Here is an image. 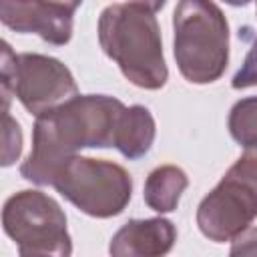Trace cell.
<instances>
[{"instance_id": "4fadbf2b", "label": "cell", "mask_w": 257, "mask_h": 257, "mask_svg": "<svg viewBox=\"0 0 257 257\" xmlns=\"http://www.w3.org/2000/svg\"><path fill=\"white\" fill-rule=\"evenodd\" d=\"M4 112V131H2V139H4V147H2V165L8 167L12 165L20 151H22V133H20V126L18 122L10 116L8 110H2Z\"/></svg>"}, {"instance_id": "7c38bea8", "label": "cell", "mask_w": 257, "mask_h": 257, "mask_svg": "<svg viewBox=\"0 0 257 257\" xmlns=\"http://www.w3.org/2000/svg\"><path fill=\"white\" fill-rule=\"evenodd\" d=\"M231 137L245 149L257 147V96L239 100L229 114Z\"/></svg>"}, {"instance_id": "7a4b0ae2", "label": "cell", "mask_w": 257, "mask_h": 257, "mask_svg": "<svg viewBox=\"0 0 257 257\" xmlns=\"http://www.w3.org/2000/svg\"><path fill=\"white\" fill-rule=\"evenodd\" d=\"M98 42L120 72L147 90L163 88L169 76L163 42L153 10L139 4H112L98 18Z\"/></svg>"}, {"instance_id": "52a82bcc", "label": "cell", "mask_w": 257, "mask_h": 257, "mask_svg": "<svg viewBox=\"0 0 257 257\" xmlns=\"http://www.w3.org/2000/svg\"><path fill=\"white\" fill-rule=\"evenodd\" d=\"M10 92L18 96L22 106L40 114L78 94L70 70L52 56L14 54L8 42H2V100L8 110Z\"/></svg>"}, {"instance_id": "30bf717a", "label": "cell", "mask_w": 257, "mask_h": 257, "mask_svg": "<svg viewBox=\"0 0 257 257\" xmlns=\"http://www.w3.org/2000/svg\"><path fill=\"white\" fill-rule=\"evenodd\" d=\"M155 141V118L149 108L135 104L124 106L116 124L114 149H118L126 159H141L149 153Z\"/></svg>"}, {"instance_id": "5b68a950", "label": "cell", "mask_w": 257, "mask_h": 257, "mask_svg": "<svg viewBox=\"0 0 257 257\" xmlns=\"http://www.w3.org/2000/svg\"><path fill=\"white\" fill-rule=\"evenodd\" d=\"M50 185L76 209L96 219L118 215L133 193L131 175L120 165L80 155L66 159Z\"/></svg>"}, {"instance_id": "8992f818", "label": "cell", "mask_w": 257, "mask_h": 257, "mask_svg": "<svg viewBox=\"0 0 257 257\" xmlns=\"http://www.w3.org/2000/svg\"><path fill=\"white\" fill-rule=\"evenodd\" d=\"M2 225L22 257L70 255L66 215L60 205L40 191H20L4 203Z\"/></svg>"}, {"instance_id": "9a60e30c", "label": "cell", "mask_w": 257, "mask_h": 257, "mask_svg": "<svg viewBox=\"0 0 257 257\" xmlns=\"http://www.w3.org/2000/svg\"><path fill=\"white\" fill-rule=\"evenodd\" d=\"M131 2H139V4H143V6H147V8H151L153 12L165 6V0H131Z\"/></svg>"}, {"instance_id": "5bb4252c", "label": "cell", "mask_w": 257, "mask_h": 257, "mask_svg": "<svg viewBox=\"0 0 257 257\" xmlns=\"http://www.w3.org/2000/svg\"><path fill=\"white\" fill-rule=\"evenodd\" d=\"M231 241V255H257V227H247Z\"/></svg>"}, {"instance_id": "8fae6325", "label": "cell", "mask_w": 257, "mask_h": 257, "mask_svg": "<svg viewBox=\"0 0 257 257\" xmlns=\"http://www.w3.org/2000/svg\"><path fill=\"white\" fill-rule=\"evenodd\" d=\"M189 179L183 169L163 165L155 169L145 183V203L157 213H171L177 209Z\"/></svg>"}, {"instance_id": "3957f363", "label": "cell", "mask_w": 257, "mask_h": 257, "mask_svg": "<svg viewBox=\"0 0 257 257\" xmlns=\"http://www.w3.org/2000/svg\"><path fill=\"white\" fill-rule=\"evenodd\" d=\"M175 60L193 84L215 82L229 62V24L213 0H181L173 16Z\"/></svg>"}, {"instance_id": "6da1fadb", "label": "cell", "mask_w": 257, "mask_h": 257, "mask_svg": "<svg viewBox=\"0 0 257 257\" xmlns=\"http://www.w3.org/2000/svg\"><path fill=\"white\" fill-rule=\"evenodd\" d=\"M124 104L104 94H76L36 116L32 151L20 173L36 185H50L58 167L80 149L114 147Z\"/></svg>"}, {"instance_id": "277c9868", "label": "cell", "mask_w": 257, "mask_h": 257, "mask_svg": "<svg viewBox=\"0 0 257 257\" xmlns=\"http://www.w3.org/2000/svg\"><path fill=\"white\" fill-rule=\"evenodd\" d=\"M257 217V147L247 149L201 201L197 225L215 243L231 241Z\"/></svg>"}, {"instance_id": "2e32d148", "label": "cell", "mask_w": 257, "mask_h": 257, "mask_svg": "<svg viewBox=\"0 0 257 257\" xmlns=\"http://www.w3.org/2000/svg\"><path fill=\"white\" fill-rule=\"evenodd\" d=\"M227 4H231V6H247L251 0H225Z\"/></svg>"}, {"instance_id": "e0dca14e", "label": "cell", "mask_w": 257, "mask_h": 257, "mask_svg": "<svg viewBox=\"0 0 257 257\" xmlns=\"http://www.w3.org/2000/svg\"><path fill=\"white\" fill-rule=\"evenodd\" d=\"M255 42H257V40H255Z\"/></svg>"}, {"instance_id": "9c48e42d", "label": "cell", "mask_w": 257, "mask_h": 257, "mask_svg": "<svg viewBox=\"0 0 257 257\" xmlns=\"http://www.w3.org/2000/svg\"><path fill=\"white\" fill-rule=\"evenodd\" d=\"M177 231L167 219H133L124 223L110 241V255L114 257H153L171 251Z\"/></svg>"}, {"instance_id": "ba28073f", "label": "cell", "mask_w": 257, "mask_h": 257, "mask_svg": "<svg viewBox=\"0 0 257 257\" xmlns=\"http://www.w3.org/2000/svg\"><path fill=\"white\" fill-rule=\"evenodd\" d=\"M82 0H0L4 26L38 34L50 44H66L72 36V16Z\"/></svg>"}]
</instances>
